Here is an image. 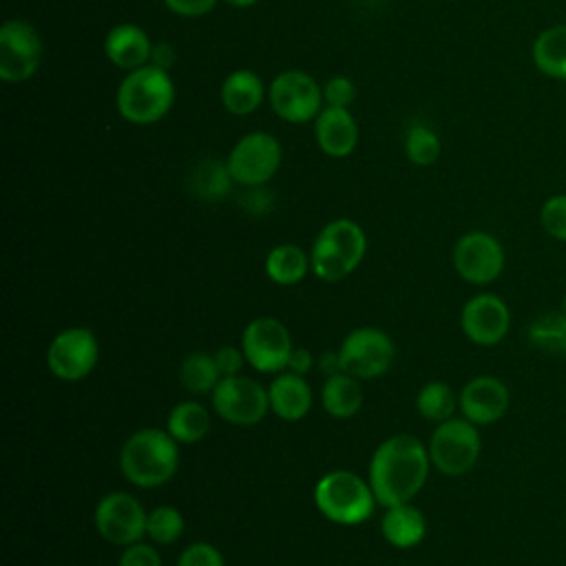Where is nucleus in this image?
Instances as JSON below:
<instances>
[{"instance_id": "nucleus-1", "label": "nucleus", "mask_w": 566, "mask_h": 566, "mask_svg": "<svg viewBox=\"0 0 566 566\" xmlns=\"http://www.w3.org/2000/svg\"><path fill=\"white\" fill-rule=\"evenodd\" d=\"M429 449L409 436L398 433L380 442L369 460V486L385 509L411 502L429 475Z\"/></svg>"}, {"instance_id": "nucleus-2", "label": "nucleus", "mask_w": 566, "mask_h": 566, "mask_svg": "<svg viewBox=\"0 0 566 566\" xmlns=\"http://www.w3.org/2000/svg\"><path fill=\"white\" fill-rule=\"evenodd\" d=\"M175 95L177 88L170 71L144 64L124 73L115 93V108L128 124L148 126L168 115L175 104Z\"/></svg>"}, {"instance_id": "nucleus-3", "label": "nucleus", "mask_w": 566, "mask_h": 566, "mask_svg": "<svg viewBox=\"0 0 566 566\" xmlns=\"http://www.w3.org/2000/svg\"><path fill=\"white\" fill-rule=\"evenodd\" d=\"M179 467L177 440L157 427H146L128 436L119 451L122 475L142 489L166 484Z\"/></svg>"}, {"instance_id": "nucleus-4", "label": "nucleus", "mask_w": 566, "mask_h": 566, "mask_svg": "<svg viewBox=\"0 0 566 566\" xmlns=\"http://www.w3.org/2000/svg\"><path fill=\"white\" fill-rule=\"evenodd\" d=\"M367 237L352 219H334L325 223L310 250L312 272L323 281H340L349 276L363 261Z\"/></svg>"}, {"instance_id": "nucleus-5", "label": "nucleus", "mask_w": 566, "mask_h": 566, "mask_svg": "<svg viewBox=\"0 0 566 566\" xmlns=\"http://www.w3.org/2000/svg\"><path fill=\"white\" fill-rule=\"evenodd\" d=\"M314 504L316 509L336 524L354 526L363 524L371 513L376 495L369 482L360 480L352 471H329L314 486Z\"/></svg>"}, {"instance_id": "nucleus-6", "label": "nucleus", "mask_w": 566, "mask_h": 566, "mask_svg": "<svg viewBox=\"0 0 566 566\" xmlns=\"http://www.w3.org/2000/svg\"><path fill=\"white\" fill-rule=\"evenodd\" d=\"M281 161V142L265 130H252L239 137L226 157L234 184L243 188L265 186L279 172Z\"/></svg>"}, {"instance_id": "nucleus-7", "label": "nucleus", "mask_w": 566, "mask_h": 566, "mask_svg": "<svg viewBox=\"0 0 566 566\" xmlns=\"http://www.w3.org/2000/svg\"><path fill=\"white\" fill-rule=\"evenodd\" d=\"M482 451V440L467 418H449L436 427L429 440V460L444 475L469 473Z\"/></svg>"}, {"instance_id": "nucleus-8", "label": "nucleus", "mask_w": 566, "mask_h": 566, "mask_svg": "<svg viewBox=\"0 0 566 566\" xmlns=\"http://www.w3.org/2000/svg\"><path fill=\"white\" fill-rule=\"evenodd\" d=\"M268 102L276 117L287 124L314 122L323 111V86L298 69L281 71L268 86Z\"/></svg>"}, {"instance_id": "nucleus-9", "label": "nucleus", "mask_w": 566, "mask_h": 566, "mask_svg": "<svg viewBox=\"0 0 566 566\" xmlns=\"http://www.w3.org/2000/svg\"><path fill=\"white\" fill-rule=\"evenodd\" d=\"M40 31L22 18H11L0 27V80L9 84L31 80L42 62Z\"/></svg>"}, {"instance_id": "nucleus-10", "label": "nucleus", "mask_w": 566, "mask_h": 566, "mask_svg": "<svg viewBox=\"0 0 566 566\" xmlns=\"http://www.w3.org/2000/svg\"><path fill=\"white\" fill-rule=\"evenodd\" d=\"M212 409L226 422L250 427L265 418L270 396L263 385L248 376H223L212 389Z\"/></svg>"}, {"instance_id": "nucleus-11", "label": "nucleus", "mask_w": 566, "mask_h": 566, "mask_svg": "<svg viewBox=\"0 0 566 566\" xmlns=\"http://www.w3.org/2000/svg\"><path fill=\"white\" fill-rule=\"evenodd\" d=\"M241 349L248 365H252L256 371L281 374L287 369L292 338L281 321L272 316H259L243 327Z\"/></svg>"}, {"instance_id": "nucleus-12", "label": "nucleus", "mask_w": 566, "mask_h": 566, "mask_svg": "<svg viewBox=\"0 0 566 566\" xmlns=\"http://www.w3.org/2000/svg\"><path fill=\"white\" fill-rule=\"evenodd\" d=\"M394 340L378 327H358L345 336L338 356L345 374L354 378H378L394 363Z\"/></svg>"}, {"instance_id": "nucleus-13", "label": "nucleus", "mask_w": 566, "mask_h": 566, "mask_svg": "<svg viewBox=\"0 0 566 566\" xmlns=\"http://www.w3.org/2000/svg\"><path fill=\"white\" fill-rule=\"evenodd\" d=\"M99 358V345L88 327L62 329L46 349L49 371L66 382L82 380L88 376Z\"/></svg>"}, {"instance_id": "nucleus-14", "label": "nucleus", "mask_w": 566, "mask_h": 566, "mask_svg": "<svg viewBox=\"0 0 566 566\" xmlns=\"http://www.w3.org/2000/svg\"><path fill=\"white\" fill-rule=\"evenodd\" d=\"M504 261L502 243L484 230H471L453 245V268L460 279L473 285L493 283L502 274Z\"/></svg>"}, {"instance_id": "nucleus-15", "label": "nucleus", "mask_w": 566, "mask_h": 566, "mask_svg": "<svg viewBox=\"0 0 566 566\" xmlns=\"http://www.w3.org/2000/svg\"><path fill=\"white\" fill-rule=\"evenodd\" d=\"M146 517L148 513L144 506L124 491L104 495L95 506V528L115 546H130L139 542L146 535Z\"/></svg>"}, {"instance_id": "nucleus-16", "label": "nucleus", "mask_w": 566, "mask_h": 566, "mask_svg": "<svg viewBox=\"0 0 566 566\" xmlns=\"http://www.w3.org/2000/svg\"><path fill=\"white\" fill-rule=\"evenodd\" d=\"M460 327L464 336L475 345H497L511 327L509 305L495 294H475L464 303L460 312Z\"/></svg>"}, {"instance_id": "nucleus-17", "label": "nucleus", "mask_w": 566, "mask_h": 566, "mask_svg": "<svg viewBox=\"0 0 566 566\" xmlns=\"http://www.w3.org/2000/svg\"><path fill=\"white\" fill-rule=\"evenodd\" d=\"M458 400H460L462 416L478 427V424L497 422L506 413L511 396H509V387L500 378L484 374V376L471 378L462 387Z\"/></svg>"}, {"instance_id": "nucleus-18", "label": "nucleus", "mask_w": 566, "mask_h": 566, "mask_svg": "<svg viewBox=\"0 0 566 566\" xmlns=\"http://www.w3.org/2000/svg\"><path fill=\"white\" fill-rule=\"evenodd\" d=\"M358 124L349 108L343 106H323L314 119V139L316 146L327 157H347L358 146Z\"/></svg>"}, {"instance_id": "nucleus-19", "label": "nucleus", "mask_w": 566, "mask_h": 566, "mask_svg": "<svg viewBox=\"0 0 566 566\" xmlns=\"http://www.w3.org/2000/svg\"><path fill=\"white\" fill-rule=\"evenodd\" d=\"M104 55L113 66L122 71H135L144 64H150L153 42L142 27L122 22L106 33Z\"/></svg>"}, {"instance_id": "nucleus-20", "label": "nucleus", "mask_w": 566, "mask_h": 566, "mask_svg": "<svg viewBox=\"0 0 566 566\" xmlns=\"http://www.w3.org/2000/svg\"><path fill=\"white\" fill-rule=\"evenodd\" d=\"M270 409L287 422H296L307 416L312 407V389L307 380L292 371H281L268 387Z\"/></svg>"}, {"instance_id": "nucleus-21", "label": "nucleus", "mask_w": 566, "mask_h": 566, "mask_svg": "<svg viewBox=\"0 0 566 566\" xmlns=\"http://www.w3.org/2000/svg\"><path fill=\"white\" fill-rule=\"evenodd\" d=\"M268 88L252 69H234L221 84V104L232 115H252L265 99Z\"/></svg>"}, {"instance_id": "nucleus-22", "label": "nucleus", "mask_w": 566, "mask_h": 566, "mask_svg": "<svg viewBox=\"0 0 566 566\" xmlns=\"http://www.w3.org/2000/svg\"><path fill=\"white\" fill-rule=\"evenodd\" d=\"M382 537L396 548L418 546L427 533V520L420 509L407 504L389 506L380 522Z\"/></svg>"}, {"instance_id": "nucleus-23", "label": "nucleus", "mask_w": 566, "mask_h": 566, "mask_svg": "<svg viewBox=\"0 0 566 566\" xmlns=\"http://www.w3.org/2000/svg\"><path fill=\"white\" fill-rule=\"evenodd\" d=\"M535 69L553 80H566V24L544 29L531 46Z\"/></svg>"}, {"instance_id": "nucleus-24", "label": "nucleus", "mask_w": 566, "mask_h": 566, "mask_svg": "<svg viewBox=\"0 0 566 566\" xmlns=\"http://www.w3.org/2000/svg\"><path fill=\"white\" fill-rule=\"evenodd\" d=\"M321 402L323 409L334 418H352L363 407V389L358 385V378L352 374H334L327 376L323 389H321Z\"/></svg>"}, {"instance_id": "nucleus-25", "label": "nucleus", "mask_w": 566, "mask_h": 566, "mask_svg": "<svg viewBox=\"0 0 566 566\" xmlns=\"http://www.w3.org/2000/svg\"><path fill=\"white\" fill-rule=\"evenodd\" d=\"M310 268V254H305V250L294 243L274 245L265 256V274L279 285H294L303 281Z\"/></svg>"}, {"instance_id": "nucleus-26", "label": "nucleus", "mask_w": 566, "mask_h": 566, "mask_svg": "<svg viewBox=\"0 0 566 566\" xmlns=\"http://www.w3.org/2000/svg\"><path fill=\"white\" fill-rule=\"evenodd\" d=\"M210 429V413L208 409L197 400H184L177 402L166 422V431L181 444L199 442Z\"/></svg>"}, {"instance_id": "nucleus-27", "label": "nucleus", "mask_w": 566, "mask_h": 566, "mask_svg": "<svg viewBox=\"0 0 566 566\" xmlns=\"http://www.w3.org/2000/svg\"><path fill=\"white\" fill-rule=\"evenodd\" d=\"M232 184H234V179L228 170V164L219 161V159L199 161L188 177L190 192L201 201L223 199L230 192Z\"/></svg>"}, {"instance_id": "nucleus-28", "label": "nucleus", "mask_w": 566, "mask_h": 566, "mask_svg": "<svg viewBox=\"0 0 566 566\" xmlns=\"http://www.w3.org/2000/svg\"><path fill=\"white\" fill-rule=\"evenodd\" d=\"M528 343L546 354L566 356V314L544 312L528 325Z\"/></svg>"}, {"instance_id": "nucleus-29", "label": "nucleus", "mask_w": 566, "mask_h": 566, "mask_svg": "<svg viewBox=\"0 0 566 566\" xmlns=\"http://www.w3.org/2000/svg\"><path fill=\"white\" fill-rule=\"evenodd\" d=\"M460 407V400L455 396V391L442 382V380H431L427 382L416 398V409L422 418L431 420V422H444L449 418H453L455 409Z\"/></svg>"}, {"instance_id": "nucleus-30", "label": "nucleus", "mask_w": 566, "mask_h": 566, "mask_svg": "<svg viewBox=\"0 0 566 566\" xmlns=\"http://www.w3.org/2000/svg\"><path fill=\"white\" fill-rule=\"evenodd\" d=\"M179 380L190 394L212 391L221 380L214 356L203 354V352L188 354L179 365Z\"/></svg>"}, {"instance_id": "nucleus-31", "label": "nucleus", "mask_w": 566, "mask_h": 566, "mask_svg": "<svg viewBox=\"0 0 566 566\" xmlns=\"http://www.w3.org/2000/svg\"><path fill=\"white\" fill-rule=\"evenodd\" d=\"M442 153V142L427 124H411L405 135V155L413 166H431Z\"/></svg>"}, {"instance_id": "nucleus-32", "label": "nucleus", "mask_w": 566, "mask_h": 566, "mask_svg": "<svg viewBox=\"0 0 566 566\" xmlns=\"http://www.w3.org/2000/svg\"><path fill=\"white\" fill-rule=\"evenodd\" d=\"M184 533V515L168 504H159L155 506L148 517H146V535L164 546V544H172L181 537Z\"/></svg>"}, {"instance_id": "nucleus-33", "label": "nucleus", "mask_w": 566, "mask_h": 566, "mask_svg": "<svg viewBox=\"0 0 566 566\" xmlns=\"http://www.w3.org/2000/svg\"><path fill=\"white\" fill-rule=\"evenodd\" d=\"M539 223L544 232L566 243V195L548 197L539 208Z\"/></svg>"}, {"instance_id": "nucleus-34", "label": "nucleus", "mask_w": 566, "mask_h": 566, "mask_svg": "<svg viewBox=\"0 0 566 566\" xmlns=\"http://www.w3.org/2000/svg\"><path fill=\"white\" fill-rule=\"evenodd\" d=\"M354 99H356V84L347 75H334L323 84L325 106L349 108Z\"/></svg>"}, {"instance_id": "nucleus-35", "label": "nucleus", "mask_w": 566, "mask_h": 566, "mask_svg": "<svg viewBox=\"0 0 566 566\" xmlns=\"http://www.w3.org/2000/svg\"><path fill=\"white\" fill-rule=\"evenodd\" d=\"M177 566H226L223 555L208 542H195L184 548Z\"/></svg>"}, {"instance_id": "nucleus-36", "label": "nucleus", "mask_w": 566, "mask_h": 566, "mask_svg": "<svg viewBox=\"0 0 566 566\" xmlns=\"http://www.w3.org/2000/svg\"><path fill=\"white\" fill-rule=\"evenodd\" d=\"M117 566H161V557L153 544L135 542L130 546H124Z\"/></svg>"}, {"instance_id": "nucleus-37", "label": "nucleus", "mask_w": 566, "mask_h": 566, "mask_svg": "<svg viewBox=\"0 0 566 566\" xmlns=\"http://www.w3.org/2000/svg\"><path fill=\"white\" fill-rule=\"evenodd\" d=\"M212 356H214V363H217V369H219L221 378H223V376H237V374L241 371L243 363H245L243 349L232 347V345L219 347Z\"/></svg>"}, {"instance_id": "nucleus-38", "label": "nucleus", "mask_w": 566, "mask_h": 566, "mask_svg": "<svg viewBox=\"0 0 566 566\" xmlns=\"http://www.w3.org/2000/svg\"><path fill=\"white\" fill-rule=\"evenodd\" d=\"M168 11L181 18H201L210 13L219 0H161Z\"/></svg>"}, {"instance_id": "nucleus-39", "label": "nucleus", "mask_w": 566, "mask_h": 566, "mask_svg": "<svg viewBox=\"0 0 566 566\" xmlns=\"http://www.w3.org/2000/svg\"><path fill=\"white\" fill-rule=\"evenodd\" d=\"M241 206L250 212V214H263L272 208V195L263 188V186H252L248 188V192L241 197Z\"/></svg>"}, {"instance_id": "nucleus-40", "label": "nucleus", "mask_w": 566, "mask_h": 566, "mask_svg": "<svg viewBox=\"0 0 566 566\" xmlns=\"http://www.w3.org/2000/svg\"><path fill=\"white\" fill-rule=\"evenodd\" d=\"M312 363H314V358H312L310 349H305V347H292V354H290V358H287V371L298 374V376H305V374L312 369Z\"/></svg>"}, {"instance_id": "nucleus-41", "label": "nucleus", "mask_w": 566, "mask_h": 566, "mask_svg": "<svg viewBox=\"0 0 566 566\" xmlns=\"http://www.w3.org/2000/svg\"><path fill=\"white\" fill-rule=\"evenodd\" d=\"M175 62H177V53H175V49H172L168 42H159V44H153L150 64H155V66H159V69H166V71H170Z\"/></svg>"}, {"instance_id": "nucleus-42", "label": "nucleus", "mask_w": 566, "mask_h": 566, "mask_svg": "<svg viewBox=\"0 0 566 566\" xmlns=\"http://www.w3.org/2000/svg\"><path fill=\"white\" fill-rule=\"evenodd\" d=\"M321 369L327 374V376H334V374H340L343 367H340V356L338 352H327L321 356Z\"/></svg>"}, {"instance_id": "nucleus-43", "label": "nucleus", "mask_w": 566, "mask_h": 566, "mask_svg": "<svg viewBox=\"0 0 566 566\" xmlns=\"http://www.w3.org/2000/svg\"><path fill=\"white\" fill-rule=\"evenodd\" d=\"M223 2L230 4V7H234V9H248V7L256 4L259 0H223Z\"/></svg>"}, {"instance_id": "nucleus-44", "label": "nucleus", "mask_w": 566, "mask_h": 566, "mask_svg": "<svg viewBox=\"0 0 566 566\" xmlns=\"http://www.w3.org/2000/svg\"><path fill=\"white\" fill-rule=\"evenodd\" d=\"M564 314H566V294H564V310H562Z\"/></svg>"}]
</instances>
